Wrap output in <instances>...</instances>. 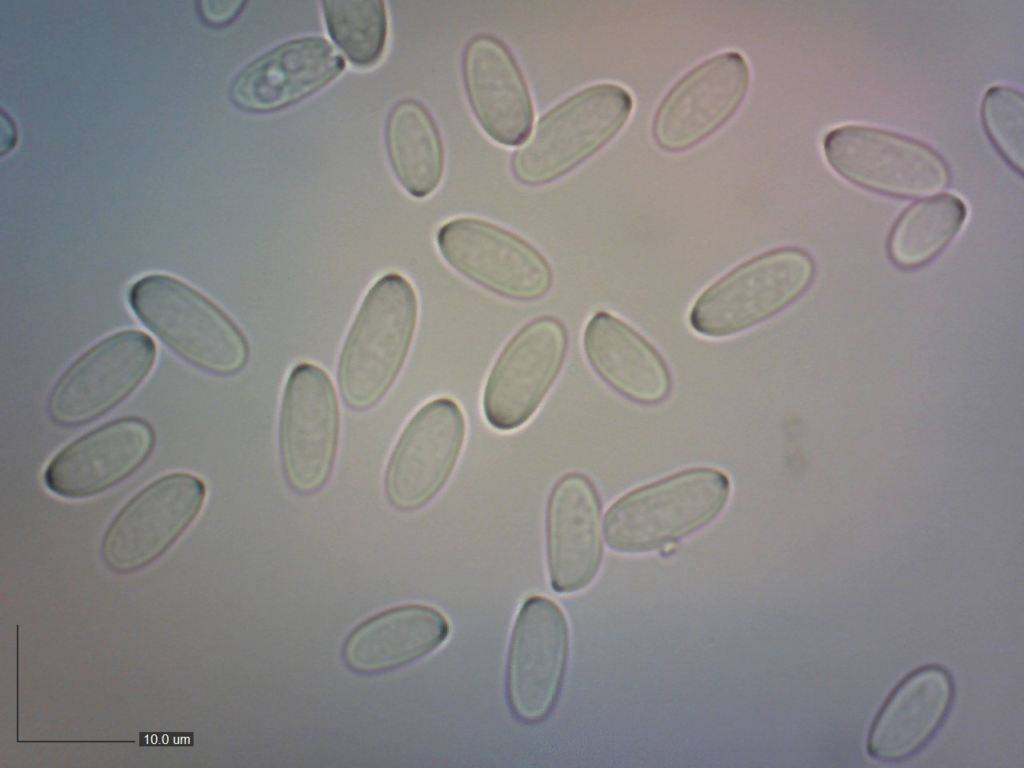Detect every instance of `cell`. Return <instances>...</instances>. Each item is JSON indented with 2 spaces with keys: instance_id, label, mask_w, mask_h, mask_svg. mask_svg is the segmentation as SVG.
<instances>
[{
  "instance_id": "6da1fadb",
  "label": "cell",
  "mask_w": 1024,
  "mask_h": 768,
  "mask_svg": "<svg viewBox=\"0 0 1024 768\" xmlns=\"http://www.w3.org/2000/svg\"><path fill=\"white\" fill-rule=\"evenodd\" d=\"M418 314L416 291L398 273L382 276L368 290L338 362L339 389L351 409H370L390 390L411 348Z\"/></svg>"
},
{
  "instance_id": "7a4b0ae2",
  "label": "cell",
  "mask_w": 1024,
  "mask_h": 768,
  "mask_svg": "<svg viewBox=\"0 0 1024 768\" xmlns=\"http://www.w3.org/2000/svg\"><path fill=\"white\" fill-rule=\"evenodd\" d=\"M137 318L184 361L220 376L246 366L250 349L237 324L213 301L182 280L149 274L128 291Z\"/></svg>"
},
{
  "instance_id": "3957f363",
  "label": "cell",
  "mask_w": 1024,
  "mask_h": 768,
  "mask_svg": "<svg viewBox=\"0 0 1024 768\" xmlns=\"http://www.w3.org/2000/svg\"><path fill=\"white\" fill-rule=\"evenodd\" d=\"M730 481L719 470L694 468L635 489L607 510L610 548L647 552L671 544L712 522L725 507Z\"/></svg>"
},
{
  "instance_id": "277c9868",
  "label": "cell",
  "mask_w": 1024,
  "mask_h": 768,
  "mask_svg": "<svg viewBox=\"0 0 1024 768\" xmlns=\"http://www.w3.org/2000/svg\"><path fill=\"white\" fill-rule=\"evenodd\" d=\"M633 98L615 83L586 87L550 109L511 158L514 177L529 186L555 181L607 145L623 128Z\"/></svg>"
},
{
  "instance_id": "5b68a950",
  "label": "cell",
  "mask_w": 1024,
  "mask_h": 768,
  "mask_svg": "<svg viewBox=\"0 0 1024 768\" xmlns=\"http://www.w3.org/2000/svg\"><path fill=\"white\" fill-rule=\"evenodd\" d=\"M815 276L811 255L797 247L759 254L717 279L694 301L691 329L720 339L746 331L797 301Z\"/></svg>"
},
{
  "instance_id": "8992f818",
  "label": "cell",
  "mask_w": 1024,
  "mask_h": 768,
  "mask_svg": "<svg viewBox=\"0 0 1024 768\" xmlns=\"http://www.w3.org/2000/svg\"><path fill=\"white\" fill-rule=\"evenodd\" d=\"M823 152L842 178L886 196H926L945 189L951 180L949 165L934 148L878 127H835L823 139Z\"/></svg>"
},
{
  "instance_id": "52a82bcc",
  "label": "cell",
  "mask_w": 1024,
  "mask_h": 768,
  "mask_svg": "<svg viewBox=\"0 0 1024 768\" xmlns=\"http://www.w3.org/2000/svg\"><path fill=\"white\" fill-rule=\"evenodd\" d=\"M445 262L483 288L517 301L542 298L553 283L545 256L526 239L495 223L458 217L437 231Z\"/></svg>"
},
{
  "instance_id": "ba28073f",
  "label": "cell",
  "mask_w": 1024,
  "mask_h": 768,
  "mask_svg": "<svg viewBox=\"0 0 1024 768\" xmlns=\"http://www.w3.org/2000/svg\"><path fill=\"white\" fill-rule=\"evenodd\" d=\"M157 357L154 340L122 330L80 355L56 381L48 412L58 425L76 427L112 410L147 378Z\"/></svg>"
},
{
  "instance_id": "9c48e42d",
  "label": "cell",
  "mask_w": 1024,
  "mask_h": 768,
  "mask_svg": "<svg viewBox=\"0 0 1024 768\" xmlns=\"http://www.w3.org/2000/svg\"><path fill=\"white\" fill-rule=\"evenodd\" d=\"M568 343L565 325L550 315L534 318L511 337L483 389L482 410L492 428L513 431L533 417L562 370Z\"/></svg>"
},
{
  "instance_id": "30bf717a",
  "label": "cell",
  "mask_w": 1024,
  "mask_h": 768,
  "mask_svg": "<svg viewBox=\"0 0 1024 768\" xmlns=\"http://www.w3.org/2000/svg\"><path fill=\"white\" fill-rule=\"evenodd\" d=\"M339 431L338 397L329 375L312 363L298 364L286 381L279 423L283 470L295 491L311 494L326 483Z\"/></svg>"
},
{
  "instance_id": "8fae6325",
  "label": "cell",
  "mask_w": 1024,
  "mask_h": 768,
  "mask_svg": "<svg viewBox=\"0 0 1024 768\" xmlns=\"http://www.w3.org/2000/svg\"><path fill=\"white\" fill-rule=\"evenodd\" d=\"M569 652V626L553 600L528 597L513 626L506 666V694L511 712L525 724L551 713L564 680Z\"/></svg>"
},
{
  "instance_id": "7c38bea8",
  "label": "cell",
  "mask_w": 1024,
  "mask_h": 768,
  "mask_svg": "<svg viewBox=\"0 0 1024 768\" xmlns=\"http://www.w3.org/2000/svg\"><path fill=\"white\" fill-rule=\"evenodd\" d=\"M204 481L188 472L162 476L137 493L108 526L102 554L118 571L139 569L164 553L200 514Z\"/></svg>"
},
{
  "instance_id": "4fadbf2b",
  "label": "cell",
  "mask_w": 1024,
  "mask_h": 768,
  "mask_svg": "<svg viewBox=\"0 0 1024 768\" xmlns=\"http://www.w3.org/2000/svg\"><path fill=\"white\" fill-rule=\"evenodd\" d=\"M461 407L448 397L424 404L400 435L385 474L390 503L402 511L434 499L452 475L466 437Z\"/></svg>"
},
{
  "instance_id": "5bb4252c",
  "label": "cell",
  "mask_w": 1024,
  "mask_h": 768,
  "mask_svg": "<svg viewBox=\"0 0 1024 768\" xmlns=\"http://www.w3.org/2000/svg\"><path fill=\"white\" fill-rule=\"evenodd\" d=\"M749 82V65L736 51L698 64L674 84L657 108L652 125L656 143L668 151H682L701 142L733 116Z\"/></svg>"
},
{
  "instance_id": "9a60e30c",
  "label": "cell",
  "mask_w": 1024,
  "mask_h": 768,
  "mask_svg": "<svg viewBox=\"0 0 1024 768\" xmlns=\"http://www.w3.org/2000/svg\"><path fill=\"white\" fill-rule=\"evenodd\" d=\"M154 443V430L146 420L124 417L111 421L61 449L44 470V484L62 498L91 497L136 472Z\"/></svg>"
},
{
  "instance_id": "2e32d148",
  "label": "cell",
  "mask_w": 1024,
  "mask_h": 768,
  "mask_svg": "<svg viewBox=\"0 0 1024 768\" xmlns=\"http://www.w3.org/2000/svg\"><path fill=\"white\" fill-rule=\"evenodd\" d=\"M546 551L550 583L558 593L584 589L600 569L601 501L593 482L580 472L565 474L551 489Z\"/></svg>"
},
{
  "instance_id": "e0dca14e",
  "label": "cell",
  "mask_w": 1024,
  "mask_h": 768,
  "mask_svg": "<svg viewBox=\"0 0 1024 768\" xmlns=\"http://www.w3.org/2000/svg\"><path fill=\"white\" fill-rule=\"evenodd\" d=\"M345 68L341 54L326 39L301 37L284 42L243 68L231 85L241 109L273 112L313 95Z\"/></svg>"
},
{
  "instance_id": "ac0fdd59",
  "label": "cell",
  "mask_w": 1024,
  "mask_h": 768,
  "mask_svg": "<svg viewBox=\"0 0 1024 768\" xmlns=\"http://www.w3.org/2000/svg\"><path fill=\"white\" fill-rule=\"evenodd\" d=\"M462 75L470 107L485 133L505 146L522 142L531 130L534 106L508 47L487 34L471 38L463 52Z\"/></svg>"
},
{
  "instance_id": "d6986e66",
  "label": "cell",
  "mask_w": 1024,
  "mask_h": 768,
  "mask_svg": "<svg viewBox=\"0 0 1024 768\" xmlns=\"http://www.w3.org/2000/svg\"><path fill=\"white\" fill-rule=\"evenodd\" d=\"M586 358L595 373L631 401L655 404L671 388V376L658 350L634 327L604 310L586 323L582 337Z\"/></svg>"
},
{
  "instance_id": "ffe728a7",
  "label": "cell",
  "mask_w": 1024,
  "mask_h": 768,
  "mask_svg": "<svg viewBox=\"0 0 1024 768\" xmlns=\"http://www.w3.org/2000/svg\"><path fill=\"white\" fill-rule=\"evenodd\" d=\"M952 699L953 684L946 670L926 666L912 672L876 716L867 740L869 754L887 762L914 754L940 727Z\"/></svg>"
},
{
  "instance_id": "44dd1931",
  "label": "cell",
  "mask_w": 1024,
  "mask_h": 768,
  "mask_svg": "<svg viewBox=\"0 0 1024 768\" xmlns=\"http://www.w3.org/2000/svg\"><path fill=\"white\" fill-rule=\"evenodd\" d=\"M449 633V622L439 610L423 604L402 605L355 628L345 641L343 658L356 673L388 672L429 655Z\"/></svg>"
},
{
  "instance_id": "7402d4cb",
  "label": "cell",
  "mask_w": 1024,
  "mask_h": 768,
  "mask_svg": "<svg viewBox=\"0 0 1024 768\" xmlns=\"http://www.w3.org/2000/svg\"><path fill=\"white\" fill-rule=\"evenodd\" d=\"M386 145L393 171L402 187L424 198L438 187L444 172L441 135L429 110L415 99H403L391 109Z\"/></svg>"
},
{
  "instance_id": "603a6c76",
  "label": "cell",
  "mask_w": 1024,
  "mask_h": 768,
  "mask_svg": "<svg viewBox=\"0 0 1024 768\" xmlns=\"http://www.w3.org/2000/svg\"><path fill=\"white\" fill-rule=\"evenodd\" d=\"M964 201L949 193L911 204L896 220L888 238L891 261L903 269L923 266L958 235L967 219Z\"/></svg>"
},
{
  "instance_id": "cb8c5ba5",
  "label": "cell",
  "mask_w": 1024,
  "mask_h": 768,
  "mask_svg": "<svg viewBox=\"0 0 1024 768\" xmlns=\"http://www.w3.org/2000/svg\"><path fill=\"white\" fill-rule=\"evenodd\" d=\"M326 27L332 40L358 67L375 65L382 57L388 32L385 3L380 0L323 1Z\"/></svg>"
},
{
  "instance_id": "d4e9b609",
  "label": "cell",
  "mask_w": 1024,
  "mask_h": 768,
  "mask_svg": "<svg viewBox=\"0 0 1024 768\" xmlns=\"http://www.w3.org/2000/svg\"><path fill=\"white\" fill-rule=\"evenodd\" d=\"M1023 114V95L1013 87L991 86L983 95V129L998 154L1019 175L1023 171Z\"/></svg>"
},
{
  "instance_id": "484cf974",
  "label": "cell",
  "mask_w": 1024,
  "mask_h": 768,
  "mask_svg": "<svg viewBox=\"0 0 1024 768\" xmlns=\"http://www.w3.org/2000/svg\"><path fill=\"white\" fill-rule=\"evenodd\" d=\"M244 1L210 0L201 2V11L207 21L223 24L235 18L242 10Z\"/></svg>"
},
{
  "instance_id": "4316f807",
  "label": "cell",
  "mask_w": 1024,
  "mask_h": 768,
  "mask_svg": "<svg viewBox=\"0 0 1024 768\" xmlns=\"http://www.w3.org/2000/svg\"><path fill=\"white\" fill-rule=\"evenodd\" d=\"M139 746L188 747L193 746V733L140 732Z\"/></svg>"
},
{
  "instance_id": "83f0119b",
  "label": "cell",
  "mask_w": 1024,
  "mask_h": 768,
  "mask_svg": "<svg viewBox=\"0 0 1024 768\" xmlns=\"http://www.w3.org/2000/svg\"><path fill=\"white\" fill-rule=\"evenodd\" d=\"M15 140L14 125L9 116H6L4 112L1 115V152L4 153L11 149Z\"/></svg>"
}]
</instances>
